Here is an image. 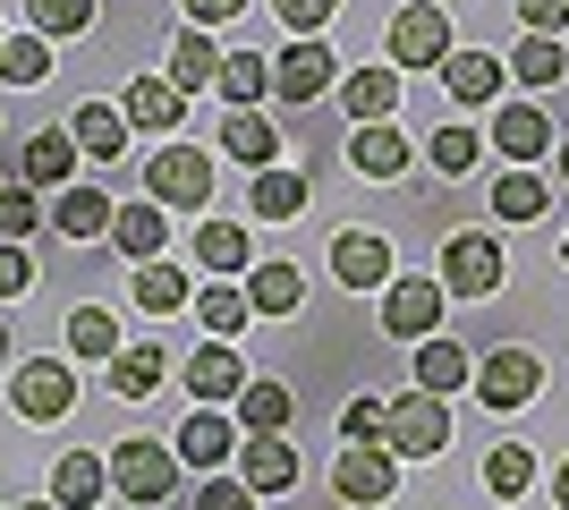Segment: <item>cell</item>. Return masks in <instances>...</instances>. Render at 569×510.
<instances>
[{
  "label": "cell",
  "mask_w": 569,
  "mask_h": 510,
  "mask_svg": "<svg viewBox=\"0 0 569 510\" xmlns=\"http://www.w3.org/2000/svg\"><path fill=\"white\" fill-rule=\"evenodd\" d=\"M298 477H307V460H298V442H289V434H247V442H238V486L256 493V502H263V493H289Z\"/></svg>",
  "instance_id": "obj_9"
},
{
  "label": "cell",
  "mask_w": 569,
  "mask_h": 510,
  "mask_svg": "<svg viewBox=\"0 0 569 510\" xmlns=\"http://www.w3.org/2000/svg\"><path fill=\"white\" fill-rule=\"evenodd\" d=\"M111 221H119V204L102 188H60V204H51V230H60V239H111Z\"/></svg>",
  "instance_id": "obj_19"
},
{
  "label": "cell",
  "mask_w": 569,
  "mask_h": 510,
  "mask_svg": "<svg viewBox=\"0 0 569 510\" xmlns=\"http://www.w3.org/2000/svg\"><path fill=\"white\" fill-rule=\"evenodd\" d=\"M94 18H102V0H26V34H43V43L86 34Z\"/></svg>",
  "instance_id": "obj_36"
},
{
  "label": "cell",
  "mask_w": 569,
  "mask_h": 510,
  "mask_svg": "<svg viewBox=\"0 0 569 510\" xmlns=\"http://www.w3.org/2000/svg\"><path fill=\"white\" fill-rule=\"evenodd\" d=\"M247 213L256 221H298L307 213V170H256V196H247Z\"/></svg>",
  "instance_id": "obj_25"
},
{
  "label": "cell",
  "mask_w": 569,
  "mask_h": 510,
  "mask_svg": "<svg viewBox=\"0 0 569 510\" xmlns=\"http://www.w3.org/2000/svg\"><path fill=\"white\" fill-rule=\"evenodd\" d=\"M26 290H34V256H26V247H0V307L26 298Z\"/></svg>",
  "instance_id": "obj_46"
},
{
  "label": "cell",
  "mask_w": 569,
  "mask_h": 510,
  "mask_svg": "<svg viewBox=\"0 0 569 510\" xmlns=\"http://www.w3.org/2000/svg\"><path fill=\"white\" fill-rule=\"evenodd\" d=\"M102 493H111V460H94V451H69L51 468V502L60 510H94Z\"/></svg>",
  "instance_id": "obj_23"
},
{
  "label": "cell",
  "mask_w": 569,
  "mask_h": 510,
  "mask_svg": "<svg viewBox=\"0 0 569 510\" xmlns=\"http://www.w3.org/2000/svg\"><path fill=\"white\" fill-rule=\"evenodd\" d=\"M26 510H60V502H51V493H43V502H26Z\"/></svg>",
  "instance_id": "obj_52"
},
{
  "label": "cell",
  "mask_w": 569,
  "mask_h": 510,
  "mask_svg": "<svg viewBox=\"0 0 569 510\" xmlns=\"http://www.w3.org/2000/svg\"><path fill=\"white\" fill-rule=\"evenodd\" d=\"M196 316H204V332H213V340H238L247 323H256V307H247V290H230V281H221V290L196 298Z\"/></svg>",
  "instance_id": "obj_41"
},
{
  "label": "cell",
  "mask_w": 569,
  "mask_h": 510,
  "mask_svg": "<svg viewBox=\"0 0 569 510\" xmlns=\"http://www.w3.org/2000/svg\"><path fill=\"white\" fill-rule=\"evenodd\" d=\"M170 86H179V94H196V86H221V51H213V34H179V43H170Z\"/></svg>",
  "instance_id": "obj_33"
},
{
  "label": "cell",
  "mask_w": 569,
  "mask_h": 510,
  "mask_svg": "<svg viewBox=\"0 0 569 510\" xmlns=\"http://www.w3.org/2000/svg\"><path fill=\"white\" fill-rule=\"evenodd\" d=\"M332 86H340V60L323 51V34H315V43H289L281 60H272V94L281 102H315V94H332Z\"/></svg>",
  "instance_id": "obj_11"
},
{
  "label": "cell",
  "mask_w": 569,
  "mask_h": 510,
  "mask_svg": "<svg viewBox=\"0 0 569 510\" xmlns=\"http://www.w3.org/2000/svg\"><path fill=\"white\" fill-rule=\"evenodd\" d=\"M196 510H256V493L238 486V477H213V486L196 493Z\"/></svg>",
  "instance_id": "obj_47"
},
{
  "label": "cell",
  "mask_w": 569,
  "mask_h": 510,
  "mask_svg": "<svg viewBox=\"0 0 569 510\" xmlns=\"http://www.w3.org/2000/svg\"><path fill=\"white\" fill-rule=\"evenodd\" d=\"M69 349H77V358H119L128 340H119L111 307H77V316H69Z\"/></svg>",
  "instance_id": "obj_40"
},
{
  "label": "cell",
  "mask_w": 569,
  "mask_h": 510,
  "mask_svg": "<svg viewBox=\"0 0 569 510\" xmlns=\"http://www.w3.org/2000/svg\"><path fill=\"white\" fill-rule=\"evenodd\" d=\"M536 391H545V358H536V349H493V358H476V400L493 417L527 409Z\"/></svg>",
  "instance_id": "obj_4"
},
{
  "label": "cell",
  "mask_w": 569,
  "mask_h": 510,
  "mask_svg": "<svg viewBox=\"0 0 569 510\" xmlns=\"http://www.w3.org/2000/svg\"><path fill=\"white\" fill-rule=\"evenodd\" d=\"M485 486H493L501 502L527 493V486H536V451H527V442H493V451H485Z\"/></svg>",
  "instance_id": "obj_39"
},
{
  "label": "cell",
  "mask_w": 569,
  "mask_h": 510,
  "mask_svg": "<svg viewBox=\"0 0 569 510\" xmlns=\"http://www.w3.org/2000/svg\"><path fill=\"white\" fill-rule=\"evenodd\" d=\"M69 170H77V137L69 128L26 137V188H69Z\"/></svg>",
  "instance_id": "obj_27"
},
{
  "label": "cell",
  "mask_w": 569,
  "mask_h": 510,
  "mask_svg": "<svg viewBox=\"0 0 569 510\" xmlns=\"http://www.w3.org/2000/svg\"><path fill=\"white\" fill-rule=\"evenodd\" d=\"M493 153H501L510 170L545 162V153H552V120L536 111V102H501V111H493Z\"/></svg>",
  "instance_id": "obj_13"
},
{
  "label": "cell",
  "mask_w": 569,
  "mask_h": 510,
  "mask_svg": "<svg viewBox=\"0 0 569 510\" xmlns=\"http://www.w3.org/2000/svg\"><path fill=\"white\" fill-rule=\"evenodd\" d=\"M9 409L26 417V426H60V417L77 409V374L60 358H26L9 366Z\"/></svg>",
  "instance_id": "obj_3"
},
{
  "label": "cell",
  "mask_w": 569,
  "mask_h": 510,
  "mask_svg": "<svg viewBox=\"0 0 569 510\" xmlns=\"http://www.w3.org/2000/svg\"><path fill=\"white\" fill-rule=\"evenodd\" d=\"M0 43H9V26H0Z\"/></svg>",
  "instance_id": "obj_55"
},
{
  "label": "cell",
  "mask_w": 569,
  "mask_h": 510,
  "mask_svg": "<svg viewBox=\"0 0 569 510\" xmlns=\"http://www.w3.org/2000/svg\"><path fill=\"white\" fill-rule=\"evenodd\" d=\"M552 510H569V460L552 468Z\"/></svg>",
  "instance_id": "obj_50"
},
{
  "label": "cell",
  "mask_w": 569,
  "mask_h": 510,
  "mask_svg": "<svg viewBox=\"0 0 569 510\" xmlns=\"http://www.w3.org/2000/svg\"><path fill=\"white\" fill-rule=\"evenodd\" d=\"M230 442H238V426L221 409H196L188 426H179V442H170V451H179V468H221L230 460Z\"/></svg>",
  "instance_id": "obj_24"
},
{
  "label": "cell",
  "mask_w": 569,
  "mask_h": 510,
  "mask_svg": "<svg viewBox=\"0 0 569 510\" xmlns=\"http://www.w3.org/2000/svg\"><path fill=\"white\" fill-rule=\"evenodd\" d=\"M408 153H417V146H408L391 120H382V128H349V170H357V179H400Z\"/></svg>",
  "instance_id": "obj_21"
},
{
  "label": "cell",
  "mask_w": 569,
  "mask_h": 510,
  "mask_svg": "<svg viewBox=\"0 0 569 510\" xmlns=\"http://www.w3.org/2000/svg\"><path fill=\"white\" fill-rule=\"evenodd\" d=\"M221 153H230L238 170H272L281 162V128L263 120V111H230V120H221Z\"/></svg>",
  "instance_id": "obj_20"
},
{
  "label": "cell",
  "mask_w": 569,
  "mask_h": 510,
  "mask_svg": "<svg viewBox=\"0 0 569 510\" xmlns=\"http://www.w3.org/2000/svg\"><path fill=\"white\" fill-rule=\"evenodd\" d=\"M162 391V349L137 340V349H119L111 358V400H153Z\"/></svg>",
  "instance_id": "obj_35"
},
{
  "label": "cell",
  "mask_w": 569,
  "mask_h": 510,
  "mask_svg": "<svg viewBox=\"0 0 569 510\" xmlns=\"http://www.w3.org/2000/svg\"><path fill=\"white\" fill-rule=\"evenodd\" d=\"M426 153H433V170H442V179H468V170H476V153H485V146H476L468 128L451 120V128H433V146H426Z\"/></svg>",
  "instance_id": "obj_45"
},
{
  "label": "cell",
  "mask_w": 569,
  "mask_h": 510,
  "mask_svg": "<svg viewBox=\"0 0 569 510\" xmlns=\"http://www.w3.org/2000/svg\"><path fill=\"white\" fill-rule=\"evenodd\" d=\"M561 264H569V239H561Z\"/></svg>",
  "instance_id": "obj_54"
},
{
  "label": "cell",
  "mask_w": 569,
  "mask_h": 510,
  "mask_svg": "<svg viewBox=\"0 0 569 510\" xmlns=\"http://www.w3.org/2000/svg\"><path fill=\"white\" fill-rule=\"evenodd\" d=\"M221 102H230V111H256L263 94H272V60H263V51H230V60H221V86H213Z\"/></svg>",
  "instance_id": "obj_30"
},
{
  "label": "cell",
  "mask_w": 569,
  "mask_h": 510,
  "mask_svg": "<svg viewBox=\"0 0 569 510\" xmlns=\"http://www.w3.org/2000/svg\"><path fill=\"white\" fill-rule=\"evenodd\" d=\"M552 213V188L536 170H501L493 179V221H545Z\"/></svg>",
  "instance_id": "obj_32"
},
{
  "label": "cell",
  "mask_w": 569,
  "mask_h": 510,
  "mask_svg": "<svg viewBox=\"0 0 569 510\" xmlns=\"http://www.w3.org/2000/svg\"><path fill=\"white\" fill-rule=\"evenodd\" d=\"M144 196H153L162 213H204V204H213V153L204 146L144 153Z\"/></svg>",
  "instance_id": "obj_1"
},
{
  "label": "cell",
  "mask_w": 569,
  "mask_h": 510,
  "mask_svg": "<svg viewBox=\"0 0 569 510\" xmlns=\"http://www.w3.org/2000/svg\"><path fill=\"white\" fill-rule=\"evenodd\" d=\"M298 298H307V272L298 264H256L247 272V307H256V316H298Z\"/></svg>",
  "instance_id": "obj_29"
},
{
  "label": "cell",
  "mask_w": 569,
  "mask_h": 510,
  "mask_svg": "<svg viewBox=\"0 0 569 510\" xmlns=\"http://www.w3.org/2000/svg\"><path fill=\"white\" fill-rule=\"evenodd\" d=\"M9 358H18V349H9V323H0V374H9Z\"/></svg>",
  "instance_id": "obj_51"
},
{
  "label": "cell",
  "mask_w": 569,
  "mask_h": 510,
  "mask_svg": "<svg viewBox=\"0 0 569 510\" xmlns=\"http://www.w3.org/2000/svg\"><path fill=\"white\" fill-rule=\"evenodd\" d=\"M561 179H569V146H561Z\"/></svg>",
  "instance_id": "obj_53"
},
{
  "label": "cell",
  "mask_w": 569,
  "mask_h": 510,
  "mask_svg": "<svg viewBox=\"0 0 569 510\" xmlns=\"http://www.w3.org/2000/svg\"><path fill=\"white\" fill-rule=\"evenodd\" d=\"M459 383H476V358L459 349V340H417V391H433V400H451Z\"/></svg>",
  "instance_id": "obj_22"
},
{
  "label": "cell",
  "mask_w": 569,
  "mask_h": 510,
  "mask_svg": "<svg viewBox=\"0 0 569 510\" xmlns=\"http://www.w3.org/2000/svg\"><path fill=\"white\" fill-rule=\"evenodd\" d=\"M340 434H349L357 451H382V442H391V400H375V391H357L349 409H340Z\"/></svg>",
  "instance_id": "obj_38"
},
{
  "label": "cell",
  "mask_w": 569,
  "mask_h": 510,
  "mask_svg": "<svg viewBox=\"0 0 569 510\" xmlns=\"http://www.w3.org/2000/svg\"><path fill=\"white\" fill-rule=\"evenodd\" d=\"M256 383V374H247V358H238V340H204V349H196L188 358V391L196 400H204V409H221V400H238V391Z\"/></svg>",
  "instance_id": "obj_14"
},
{
  "label": "cell",
  "mask_w": 569,
  "mask_h": 510,
  "mask_svg": "<svg viewBox=\"0 0 569 510\" xmlns=\"http://www.w3.org/2000/svg\"><path fill=\"white\" fill-rule=\"evenodd\" d=\"M332 493L349 510H382L391 502V493H400V460H391V451H340V468H332Z\"/></svg>",
  "instance_id": "obj_10"
},
{
  "label": "cell",
  "mask_w": 569,
  "mask_h": 510,
  "mask_svg": "<svg viewBox=\"0 0 569 510\" xmlns=\"http://www.w3.org/2000/svg\"><path fill=\"white\" fill-rule=\"evenodd\" d=\"M501 69L519 77V86H561V77H569V51L552 43V34H527V43L510 51V60H501Z\"/></svg>",
  "instance_id": "obj_37"
},
{
  "label": "cell",
  "mask_w": 569,
  "mask_h": 510,
  "mask_svg": "<svg viewBox=\"0 0 569 510\" xmlns=\"http://www.w3.org/2000/svg\"><path fill=\"white\" fill-rule=\"evenodd\" d=\"M0 77H9V86H43L51 77V43L43 34H9V43H0Z\"/></svg>",
  "instance_id": "obj_43"
},
{
  "label": "cell",
  "mask_w": 569,
  "mask_h": 510,
  "mask_svg": "<svg viewBox=\"0 0 569 510\" xmlns=\"http://www.w3.org/2000/svg\"><path fill=\"white\" fill-rule=\"evenodd\" d=\"M442 281H433V272H400V281H391V290H382V332L391 340H433L442 332Z\"/></svg>",
  "instance_id": "obj_5"
},
{
  "label": "cell",
  "mask_w": 569,
  "mask_h": 510,
  "mask_svg": "<svg viewBox=\"0 0 569 510\" xmlns=\"http://www.w3.org/2000/svg\"><path fill=\"white\" fill-rule=\"evenodd\" d=\"M119 120H128V128H144V137H170V146H179L188 94H179L170 77H137V86H128V102H119Z\"/></svg>",
  "instance_id": "obj_15"
},
{
  "label": "cell",
  "mask_w": 569,
  "mask_h": 510,
  "mask_svg": "<svg viewBox=\"0 0 569 510\" xmlns=\"http://www.w3.org/2000/svg\"><path fill=\"white\" fill-rule=\"evenodd\" d=\"M442 290H451V298H493L501 290V239L459 230V239L442 247Z\"/></svg>",
  "instance_id": "obj_8"
},
{
  "label": "cell",
  "mask_w": 569,
  "mask_h": 510,
  "mask_svg": "<svg viewBox=\"0 0 569 510\" xmlns=\"http://www.w3.org/2000/svg\"><path fill=\"white\" fill-rule=\"evenodd\" d=\"M289 417H298V391L289 383H247L238 391V434H289Z\"/></svg>",
  "instance_id": "obj_26"
},
{
  "label": "cell",
  "mask_w": 569,
  "mask_h": 510,
  "mask_svg": "<svg viewBox=\"0 0 569 510\" xmlns=\"http://www.w3.org/2000/svg\"><path fill=\"white\" fill-rule=\"evenodd\" d=\"M111 493L119 502H162V493H179V451H170V442H153V434H128L111 451Z\"/></svg>",
  "instance_id": "obj_2"
},
{
  "label": "cell",
  "mask_w": 569,
  "mask_h": 510,
  "mask_svg": "<svg viewBox=\"0 0 569 510\" xmlns=\"http://www.w3.org/2000/svg\"><path fill=\"white\" fill-rule=\"evenodd\" d=\"M332 94H340V111H349L357 128H382L400 111V69H349Z\"/></svg>",
  "instance_id": "obj_16"
},
{
  "label": "cell",
  "mask_w": 569,
  "mask_h": 510,
  "mask_svg": "<svg viewBox=\"0 0 569 510\" xmlns=\"http://www.w3.org/2000/svg\"><path fill=\"white\" fill-rule=\"evenodd\" d=\"M332 272H340V290H391V281H400L382 230H340L332 239Z\"/></svg>",
  "instance_id": "obj_12"
},
{
  "label": "cell",
  "mask_w": 569,
  "mask_h": 510,
  "mask_svg": "<svg viewBox=\"0 0 569 510\" xmlns=\"http://www.w3.org/2000/svg\"><path fill=\"white\" fill-rule=\"evenodd\" d=\"M162 239H170V221H162V204H153V196L119 204V221H111V247L128 256V264H162Z\"/></svg>",
  "instance_id": "obj_18"
},
{
  "label": "cell",
  "mask_w": 569,
  "mask_h": 510,
  "mask_svg": "<svg viewBox=\"0 0 569 510\" xmlns=\"http://www.w3.org/2000/svg\"><path fill=\"white\" fill-rule=\"evenodd\" d=\"M442 60H451V18H442L433 0L400 9V18H391V69H442Z\"/></svg>",
  "instance_id": "obj_7"
},
{
  "label": "cell",
  "mask_w": 569,
  "mask_h": 510,
  "mask_svg": "<svg viewBox=\"0 0 569 510\" xmlns=\"http://www.w3.org/2000/svg\"><path fill=\"white\" fill-rule=\"evenodd\" d=\"M43 221L51 213H43V196H34V188H0V247H26Z\"/></svg>",
  "instance_id": "obj_42"
},
{
  "label": "cell",
  "mask_w": 569,
  "mask_h": 510,
  "mask_svg": "<svg viewBox=\"0 0 569 510\" xmlns=\"http://www.w3.org/2000/svg\"><path fill=\"white\" fill-rule=\"evenodd\" d=\"M501 60L493 51H451V60H442V94L459 102V111H485V102H501Z\"/></svg>",
  "instance_id": "obj_17"
},
{
  "label": "cell",
  "mask_w": 569,
  "mask_h": 510,
  "mask_svg": "<svg viewBox=\"0 0 569 510\" xmlns=\"http://www.w3.org/2000/svg\"><path fill=\"white\" fill-rule=\"evenodd\" d=\"M196 256L221 272V281H238V272H256V247H247V221H204L196 230Z\"/></svg>",
  "instance_id": "obj_28"
},
{
  "label": "cell",
  "mask_w": 569,
  "mask_h": 510,
  "mask_svg": "<svg viewBox=\"0 0 569 510\" xmlns=\"http://www.w3.org/2000/svg\"><path fill=\"white\" fill-rule=\"evenodd\" d=\"M391 460H433V451H451V409L433 400V391H408L391 400V442H382Z\"/></svg>",
  "instance_id": "obj_6"
},
{
  "label": "cell",
  "mask_w": 569,
  "mask_h": 510,
  "mask_svg": "<svg viewBox=\"0 0 569 510\" xmlns=\"http://www.w3.org/2000/svg\"><path fill=\"white\" fill-rule=\"evenodd\" d=\"M69 137H77V153H94V162H111V153H128V120H119L111 102H77Z\"/></svg>",
  "instance_id": "obj_31"
},
{
  "label": "cell",
  "mask_w": 569,
  "mask_h": 510,
  "mask_svg": "<svg viewBox=\"0 0 569 510\" xmlns=\"http://www.w3.org/2000/svg\"><path fill=\"white\" fill-rule=\"evenodd\" d=\"M272 18L289 26V43H315V34L340 18V0H272Z\"/></svg>",
  "instance_id": "obj_44"
},
{
  "label": "cell",
  "mask_w": 569,
  "mask_h": 510,
  "mask_svg": "<svg viewBox=\"0 0 569 510\" xmlns=\"http://www.w3.org/2000/svg\"><path fill=\"white\" fill-rule=\"evenodd\" d=\"M179 9H188V26H196V34H213V26H230L238 9H247V0H179Z\"/></svg>",
  "instance_id": "obj_48"
},
{
  "label": "cell",
  "mask_w": 569,
  "mask_h": 510,
  "mask_svg": "<svg viewBox=\"0 0 569 510\" xmlns=\"http://www.w3.org/2000/svg\"><path fill=\"white\" fill-rule=\"evenodd\" d=\"M519 18H527V34H561V26H569V0H519Z\"/></svg>",
  "instance_id": "obj_49"
},
{
  "label": "cell",
  "mask_w": 569,
  "mask_h": 510,
  "mask_svg": "<svg viewBox=\"0 0 569 510\" xmlns=\"http://www.w3.org/2000/svg\"><path fill=\"white\" fill-rule=\"evenodd\" d=\"M128 298H137L144 316H179V307H188V272L170 264V256H162V264H137V281H128Z\"/></svg>",
  "instance_id": "obj_34"
}]
</instances>
